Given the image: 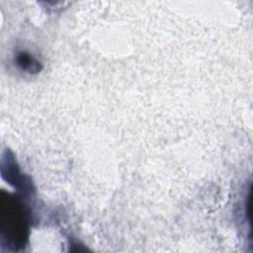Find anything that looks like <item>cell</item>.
Returning a JSON list of instances; mask_svg holds the SVG:
<instances>
[{
	"instance_id": "cell-1",
	"label": "cell",
	"mask_w": 253,
	"mask_h": 253,
	"mask_svg": "<svg viewBox=\"0 0 253 253\" xmlns=\"http://www.w3.org/2000/svg\"><path fill=\"white\" fill-rule=\"evenodd\" d=\"M17 64L25 70H28L30 72L32 71H38L40 69L39 62L30 54H27L26 52H20L16 57Z\"/></svg>"
}]
</instances>
